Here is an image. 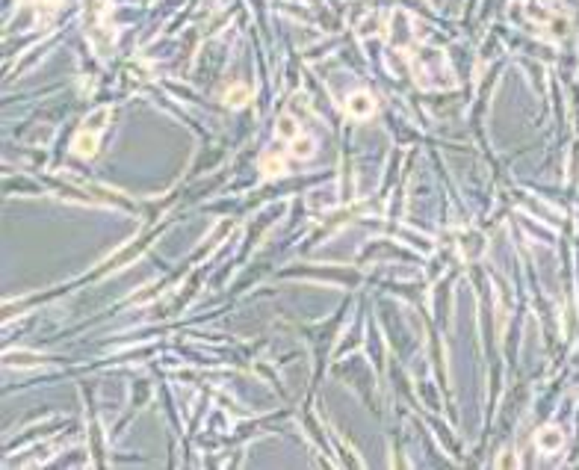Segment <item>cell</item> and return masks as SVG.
Returning a JSON list of instances; mask_svg holds the SVG:
<instances>
[{"label": "cell", "mask_w": 579, "mask_h": 470, "mask_svg": "<svg viewBox=\"0 0 579 470\" xmlns=\"http://www.w3.org/2000/svg\"><path fill=\"white\" fill-rule=\"evenodd\" d=\"M106 115H110V110L95 113L92 119H89V122H92V127L86 124V127H83V131L74 136V154H77V157H92L95 151H98V136H101L104 124H106V122H104Z\"/></svg>", "instance_id": "6da1fadb"}, {"label": "cell", "mask_w": 579, "mask_h": 470, "mask_svg": "<svg viewBox=\"0 0 579 470\" xmlns=\"http://www.w3.org/2000/svg\"><path fill=\"white\" fill-rule=\"evenodd\" d=\"M346 110H349V115H354V119H366V115L375 113V101H373L370 92H354V95L349 98V104H346Z\"/></svg>", "instance_id": "7a4b0ae2"}, {"label": "cell", "mask_w": 579, "mask_h": 470, "mask_svg": "<svg viewBox=\"0 0 579 470\" xmlns=\"http://www.w3.org/2000/svg\"><path fill=\"white\" fill-rule=\"evenodd\" d=\"M538 446H541V453H559L562 446H564V435H562V429H555V426L541 429V432H538Z\"/></svg>", "instance_id": "3957f363"}, {"label": "cell", "mask_w": 579, "mask_h": 470, "mask_svg": "<svg viewBox=\"0 0 579 470\" xmlns=\"http://www.w3.org/2000/svg\"><path fill=\"white\" fill-rule=\"evenodd\" d=\"M313 151H316V145H313V139H311V136H302V133H299V136L293 139V154H295V157H311Z\"/></svg>", "instance_id": "277c9868"}, {"label": "cell", "mask_w": 579, "mask_h": 470, "mask_svg": "<svg viewBox=\"0 0 579 470\" xmlns=\"http://www.w3.org/2000/svg\"><path fill=\"white\" fill-rule=\"evenodd\" d=\"M275 131H278V136H284V139H295V136L302 133V127L295 124V122L290 119V115H281V119H278V127H275Z\"/></svg>", "instance_id": "5b68a950"}, {"label": "cell", "mask_w": 579, "mask_h": 470, "mask_svg": "<svg viewBox=\"0 0 579 470\" xmlns=\"http://www.w3.org/2000/svg\"><path fill=\"white\" fill-rule=\"evenodd\" d=\"M260 169H263L266 178H275V175H281L287 166H284V160H281V157H269V154H266L263 160H260Z\"/></svg>", "instance_id": "8992f818"}, {"label": "cell", "mask_w": 579, "mask_h": 470, "mask_svg": "<svg viewBox=\"0 0 579 470\" xmlns=\"http://www.w3.org/2000/svg\"><path fill=\"white\" fill-rule=\"evenodd\" d=\"M245 101H248L245 86H234V89H228V95H225V104H228V107H243Z\"/></svg>", "instance_id": "52a82bcc"}]
</instances>
